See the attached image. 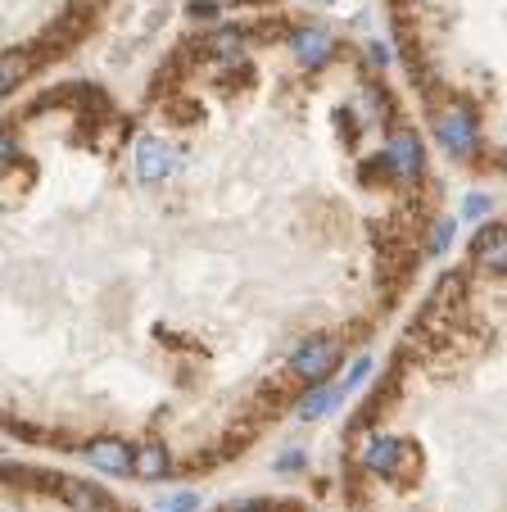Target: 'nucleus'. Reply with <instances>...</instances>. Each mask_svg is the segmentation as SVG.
<instances>
[{
	"label": "nucleus",
	"instance_id": "f257e3e1",
	"mask_svg": "<svg viewBox=\"0 0 507 512\" xmlns=\"http://www.w3.org/2000/svg\"><path fill=\"white\" fill-rule=\"evenodd\" d=\"M435 136L449 150L453 159H471L480 150V123L467 105H449L440 118H435Z\"/></svg>",
	"mask_w": 507,
	"mask_h": 512
},
{
	"label": "nucleus",
	"instance_id": "f03ea898",
	"mask_svg": "<svg viewBox=\"0 0 507 512\" xmlns=\"http://www.w3.org/2000/svg\"><path fill=\"white\" fill-rule=\"evenodd\" d=\"M412 449H408V440H399V435H390V431H372L363 440V449H358V463H363V472H372V476H399L403 472V458H408Z\"/></svg>",
	"mask_w": 507,
	"mask_h": 512
},
{
	"label": "nucleus",
	"instance_id": "7ed1b4c3",
	"mask_svg": "<svg viewBox=\"0 0 507 512\" xmlns=\"http://www.w3.org/2000/svg\"><path fill=\"white\" fill-rule=\"evenodd\" d=\"M335 363H340V345H335L331 336H313V340H304V345L295 349V358H290L295 377H299V381H308V386H322V381L335 372Z\"/></svg>",
	"mask_w": 507,
	"mask_h": 512
},
{
	"label": "nucleus",
	"instance_id": "20e7f679",
	"mask_svg": "<svg viewBox=\"0 0 507 512\" xmlns=\"http://www.w3.org/2000/svg\"><path fill=\"white\" fill-rule=\"evenodd\" d=\"M381 155H385V164H390L394 182H417V177L426 173V155H421V141L412 132H394Z\"/></svg>",
	"mask_w": 507,
	"mask_h": 512
},
{
	"label": "nucleus",
	"instance_id": "39448f33",
	"mask_svg": "<svg viewBox=\"0 0 507 512\" xmlns=\"http://www.w3.org/2000/svg\"><path fill=\"white\" fill-rule=\"evenodd\" d=\"M82 454H87V463L96 467V472H114V476L118 472H136V454L123 445V440H114V435H100V440H91Z\"/></svg>",
	"mask_w": 507,
	"mask_h": 512
},
{
	"label": "nucleus",
	"instance_id": "423d86ee",
	"mask_svg": "<svg viewBox=\"0 0 507 512\" xmlns=\"http://www.w3.org/2000/svg\"><path fill=\"white\" fill-rule=\"evenodd\" d=\"M168 173H173V150H168V141H159V136L136 141V177H141V182H168Z\"/></svg>",
	"mask_w": 507,
	"mask_h": 512
},
{
	"label": "nucleus",
	"instance_id": "0eeeda50",
	"mask_svg": "<svg viewBox=\"0 0 507 512\" xmlns=\"http://www.w3.org/2000/svg\"><path fill=\"white\" fill-rule=\"evenodd\" d=\"M290 50H295V59L304 68H322V64H331V55H335V37L322 28H304L290 37Z\"/></svg>",
	"mask_w": 507,
	"mask_h": 512
},
{
	"label": "nucleus",
	"instance_id": "6e6552de",
	"mask_svg": "<svg viewBox=\"0 0 507 512\" xmlns=\"http://www.w3.org/2000/svg\"><path fill=\"white\" fill-rule=\"evenodd\" d=\"M335 399H340V390H331L326 381H322V386H313V390L304 395V404L295 408L299 422H317V417H326V413L335 408Z\"/></svg>",
	"mask_w": 507,
	"mask_h": 512
},
{
	"label": "nucleus",
	"instance_id": "1a4fd4ad",
	"mask_svg": "<svg viewBox=\"0 0 507 512\" xmlns=\"http://www.w3.org/2000/svg\"><path fill=\"white\" fill-rule=\"evenodd\" d=\"M204 50H209L213 59H222V64H240V32L236 28H218L204 37Z\"/></svg>",
	"mask_w": 507,
	"mask_h": 512
},
{
	"label": "nucleus",
	"instance_id": "9d476101",
	"mask_svg": "<svg viewBox=\"0 0 507 512\" xmlns=\"http://www.w3.org/2000/svg\"><path fill=\"white\" fill-rule=\"evenodd\" d=\"M136 476H145V481H163V476H168V449L145 445L141 454H136Z\"/></svg>",
	"mask_w": 507,
	"mask_h": 512
},
{
	"label": "nucleus",
	"instance_id": "9b49d317",
	"mask_svg": "<svg viewBox=\"0 0 507 512\" xmlns=\"http://www.w3.org/2000/svg\"><path fill=\"white\" fill-rule=\"evenodd\" d=\"M498 245H507V227L503 223H489V227H480V232L471 236V254H476V259H485V254L498 250Z\"/></svg>",
	"mask_w": 507,
	"mask_h": 512
},
{
	"label": "nucleus",
	"instance_id": "f8f14e48",
	"mask_svg": "<svg viewBox=\"0 0 507 512\" xmlns=\"http://www.w3.org/2000/svg\"><path fill=\"white\" fill-rule=\"evenodd\" d=\"M453 232H458V223L453 218H440V223L431 227V241H426V254H444L453 245Z\"/></svg>",
	"mask_w": 507,
	"mask_h": 512
},
{
	"label": "nucleus",
	"instance_id": "ddd939ff",
	"mask_svg": "<svg viewBox=\"0 0 507 512\" xmlns=\"http://www.w3.org/2000/svg\"><path fill=\"white\" fill-rule=\"evenodd\" d=\"M64 490H68V499H73V503H87V512H105V494H100V490H91V485H77V481H68Z\"/></svg>",
	"mask_w": 507,
	"mask_h": 512
},
{
	"label": "nucleus",
	"instance_id": "4468645a",
	"mask_svg": "<svg viewBox=\"0 0 507 512\" xmlns=\"http://www.w3.org/2000/svg\"><path fill=\"white\" fill-rule=\"evenodd\" d=\"M23 78H28V55L14 50V55H5V91H14Z\"/></svg>",
	"mask_w": 507,
	"mask_h": 512
},
{
	"label": "nucleus",
	"instance_id": "2eb2a0df",
	"mask_svg": "<svg viewBox=\"0 0 507 512\" xmlns=\"http://www.w3.org/2000/svg\"><path fill=\"white\" fill-rule=\"evenodd\" d=\"M489 209H494L489 195H467V200H462V218H485Z\"/></svg>",
	"mask_w": 507,
	"mask_h": 512
},
{
	"label": "nucleus",
	"instance_id": "dca6fc26",
	"mask_svg": "<svg viewBox=\"0 0 507 512\" xmlns=\"http://www.w3.org/2000/svg\"><path fill=\"white\" fill-rule=\"evenodd\" d=\"M163 508H168V512H195V508H200V494H195V490H182V494H173V499L163 503Z\"/></svg>",
	"mask_w": 507,
	"mask_h": 512
},
{
	"label": "nucleus",
	"instance_id": "f3484780",
	"mask_svg": "<svg viewBox=\"0 0 507 512\" xmlns=\"http://www.w3.org/2000/svg\"><path fill=\"white\" fill-rule=\"evenodd\" d=\"M304 463H308V454H304V449H286V454L277 458V472H299V467H304Z\"/></svg>",
	"mask_w": 507,
	"mask_h": 512
},
{
	"label": "nucleus",
	"instance_id": "a211bd4d",
	"mask_svg": "<svg viewBox=\"0 0 507 512\" xmlns=\"http://www.w3.org/2000/svg\"><path fill=\"white\" fill-rule=\"evenodd\" d=\"M367 372H372V358H358V368L349 372V377H345V386H340V390H354V386H363V377H367Z\"/></svg>",
	"mask_w": 507,
	"mask_h": 512
},
{
	"label": "nucleus",
	"instance_id": "6ab92c4d",
	"mask_svg": "<svg viewBox=\"0 0 507 512\" xmlns=\"http://www.w3.org/2000/svg\"><path fill=\"white\" fill-rule=\"evenodd\" d=\"M191 14L195 19H218L222 5H213V0H191Z\"/></svg>",
	"mask_w": 507,
	"mask_h": 512
},
{
	"label": "nucleus",
	"instance_id": "aec40b11",
	"mask_svg": "<svg viewBox=\"0 0 507 512\" xmlns=\"http://www.w3.org/2000/svg\"><path fill=\"white\" fill-rule=\"evenodd\" d=\"M231 512H268V508H263V503H236Z\"/></svg>",
	"mask_w": 507,
	"mask_h": 512
},
{
	"label": "nucleus",
	"instance_id": "412c9836",
	"mask_svg": "<svg viewBox=\"0 0 507 512\" xmlns=\"http://www.w3.org/2000/svg\"><path fill=\"white\" fill-rule=\"evenodd\" d=\"M240 5H259V0H240Z\"/></svg>",
	"mask_w": 507,
	"mask_h": 512
},
{
	"label": "nucleus",
	"instance_id": "4be33fe9",
	"mask_svg": "<svg viewBox=\"0 0 507 512\" xmlns=\"http://www.w3.org/2000/svg\"><path fill=\"white\" fill-rule=\"evenodd\" d=\"M503 155H507V150H503Z\"/></svg>",
	"mask_w": 507,
	"mask_h": 512
}]
</instances>
